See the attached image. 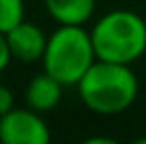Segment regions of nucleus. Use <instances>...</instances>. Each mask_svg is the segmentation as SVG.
Listing matches in <instances>:
<instances>
[{"label": "nucleus", "instance_id": "f257e3e1", "mask_svg": "<svg viewBox=\"0 0 146 144\" xmlns=\"http://www.w3.org/2000/svg\"><path fill=\"white\" fill-rule=\"evenodd\" d=\"M78 98L87 110L100 117H117L133 106L140 83L131 66L95 59L76 85Z\"/></svg>", "mask_w": 146, "mask_h": 144}, {"label": "nucleus", "instance_id": "f03ea898", "mask_svg": "<svg viewBox=\"0 0 146 144\" xmlns=\"http://www.w3.org/2000/svg\"><path fill=\"white\" fill-rule=\"evenodd\" d=\"M91 40L102 62L131 66L146 53V21L127 9H114L93 23Z\"/></svg>", "mask_w": 146, "mask_h": 144}, {"label": "nucleus", "instance_id": "7ed1b4c3", "mask_svg": "<svg viewBox=\"0 0 146 144\" xmlns=\"http://www.w3.org/2000/svg\"><path fill=\"white\" fill-rule=\"evenodd\" d=\"M91 32L83 26H59L49 34L42 55V70L64 87H74L95 64Z\"/></svg>", "mask_w": 146, "mask_h": 144}, {"label": "nucleus", "instance_id": "20e7f679", "mask_svg": "<svg viewBox=\"0 0 146 144\" xmlns=\"http://www.w3.org/2000/svg\"><path fill=\"white\" fill-rule=\"evenodd\" d=\"M0 142L2 144H49L51 129L42 115L32 108H11L0 117Z\"/></svg>", "mask_w": 146, "mask_h": 144}, {"label": "nucleus", "instance_id": "39448f33", "mask_svg": "<svg viewBox=\"0 0 146 144\" xmlns=\"http://www.w3.org/2000/svg\"><path fill=\"white\" fill-rule=\"evenodd\" d=\"M9 47H11L13 59L21 64H36L42 62L44 49H47L49 36L44 34V30L34 21L23 19L21 23H17L13 30L7 32Z\"/></svg>", "mask_w": 146, "mask_h": 144}, {"label": "nucleus", "instance_id": "423d86ee", "mask_svg": "<svg viewBox=\"0 0 146 144\" xmlns=\"http://www.w3.org/2000/svg\"><path fill=\"white\" fill-rule=\"evenodd\" d=\"M62 93H64V85L57 78H53L49 72L42 70L40 74L30 78V83L23 89V100H26L28 108L44 115V112H51L59 106Z\"/></svg>", "mask_w": 146, "mask_h": 144}, {"label": "nucleus", "instance_id": "0eeeda50", "mask_svg": "<svg viewBox=\"0 0 146 144\" xmlns=\"http://www.w3.org/2000/svg\"><path fill=\"white\" fill-rule=\"evenodd\" d=\"M49 17L59 26H85L93 17L95 0H42Z\"/></svg>", "mask_w": 146, "mask_h": 144}, {"label": "nucleus", "instance_id": "6e6552de", "mask_svg": "<svg viewBox=\"0 0 146 144\" xmlns=\"http://www.w3.org/2000/svg\"><path fill=\"white\" fill-rule=\"evenodd\" d=\"M26 19L23 0H0V32H9Z\"/></svg>", "mask_w": 146, "mask_h": 144}, {"label": "nucleus", "instance_id": "1a4fd4ad", "mask_svg": "<svg viewBox=\"0 0 146 144\" xmlns=\"http://www.w3.org/2000/svg\"><path fill=\"white\" fill-rule=\"evenodd\" d=\"M11 62H13V53H11V47H9L7 32H0V74L9 68Z\"/></svg>", "mask_w": 146, "mask_h": 144}, {"label": "nucleus", "instance_id": "9d476101", "mask_svg": "<svg viewBox=\"0 0 146 144\" xmlns=\"http://www.w3.org/2000/svg\"><path fill=\"white\" fill-rule=\"evenodd\" d=\"M11 108H15V93L11 87L0 85V117L7 115Z\"/></svg>", "mask_w": 146, "mask_h": 144}, {"label": "nucleus", "instance_id": "9b49d317", "mask_svg": "<svg viewBox=\"0 0 146 144\" xmlns=\"http://www.w3.org/2000/svg\"><path fill=\"white\" fill-rule=\"evenodd\" d=\"M87 142H89V144H93V142H106V144H112L114 140H112V138H89Z\"/></svg>", "mask_w": 146, "mask_h": 144}]
</instances>
